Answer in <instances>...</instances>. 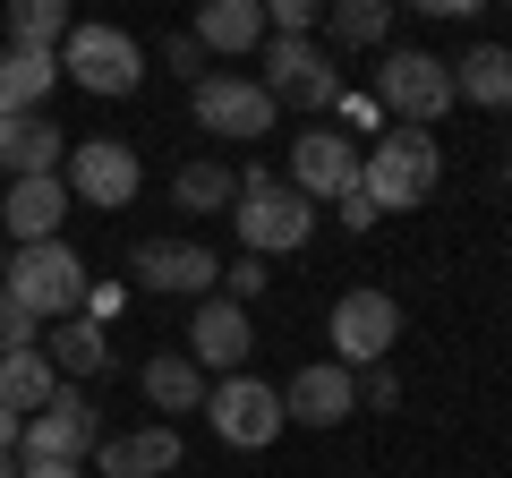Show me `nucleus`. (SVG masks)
Segmentation results:
<instances>
[{"label":"nucleus","mask_w":512,"mask_h":478,"mask_svg":"<svg viewBox=\"0 0 512 478\" xmlns=\"http://www.w3.org/2000/svg\"><path fill=\"white\" fill-rule=\"evenodd\" d=\"M231 231H239V257H299V248L316 239V205L299 197L291 180H274L265 163H248L239 171Z\"/></svg>","instance_id":"f257e3e1"},{"label":"nucleus","mask_w":512,"mask_h":478,"mask_svg":"<svg viewBox=\"0 0 512 478\" xmlns=\"http://www.w3.org/2000/svg\"><path fill=\"white\" fill-rule=\"evenodd\" d=\"M436 180H444V146L427 129H384L376 146L359 154V188H367L376 214H419V205L436 197Z\"/></svg>","instance_id":"f03ea898"},{"label":"nucleus","mask_w":512,"mask_h":478,"mask_svg":"<svg viewBox=\"0 0 512 478\" xmlns=\"http://www.w3.org/2000/svg\"><path fill=\"white\" fill-rule=\"evenodd\" d=\"M0 291L18 299L35 325H69L86 308V257H77L69 239H35V248H9V282Z\"/></svg>","instance_id":"7ed1b4c3"},{"label":"nucleus","mask_w":512,"mask_h":478,"mask_svg":"<svg viewBox=\"0 0 512 478\" xmlns=\"http://www.w3.org/2000/svg\"><path fill=\"white\" fill-rule=\"evenodd\" d=\"M265 77L256 86L274 94V111H333L342 103V60L325 52V43H308V35H265Z\"/></svg>","instance_id":"20e7f679"},{"label":"nucleus","mask_w":512,"mask_h":478,"mask_svg":"<svg viewBox=\"0 0 512 478\" xmlns=\"http://www.w3.org/2000/svg\"><path fill=\"white\" fill-rule=\"evenodd\" d=\"M376 103H384L393 129H436L444 111H453V60H436V52H384Z\"/></svg>","instance_id":"39448f33"},{"label":"nucleus","mask_w":512,"mask_h":478,"mask_svg":"<svg viewBox=\"0 0 512 478\" xmlns=\"http://www.w3.org/2000/svg\"><path fill=\"white\" fill-rule=\"evenodd\" d=\"M325 342H333V368H384L393 342H402V299L393 291H342L325 316Z\"/></svg>","instance_id":"423d86ee"},{"label":"nucleus","mask_w":512,"mask_h":478,"mask_svg":"<svg viewBox=\"0 0 512 478\" xmlns=\"http://www.w3.org/2000/svg\"><path fill=\"white\" fill-rule=\"evenodd\" d=\"M205 427H214L231 453H265V444L282 436V385H265V376H214L205 385Z\"/></svg>","instance_id":"0eeeda50"},{"label":"nucleus","mask_w":512,"mask_h":478,"mask_svg":"<svg viewBox=\"0 0 512 478\" xmlns=\"http://www.w3.org/2000/svg\"><path fill=\"white\" fill-rule=\"evenodd\" d=\"M60 188H69V205L120 214V205H137V188H146V163H137V146H120V137H77L69 163H60Z\"/></svg>","instance_id":"6e6552de"},{"label":"nucleus","mask_w":512,"mask_h":478,"mask_svg":"<svg viewBox=\"0 0 512 478\" xmlns=\"http://www.w3.org/2000/svg\"><path fill=\"white\" fill-rule=\"evenodd\" d=\"M188 111H197V129L205 137H222V146H256V137H274V94L256 86V77H231V69H214V77H197L188 86Z\"/></svg>","instance_id":"1a4fd4ad"},{"label":"nucleus","mask_w":512,"mask_h":478,"mask_svg":"<svg viewBox=\"0 0 512 478\" xmlns=\"http://www.w3.org/2000/svg\"><path fill=\"white\" fill-rule=\"evenodd\" d=\"M60 77L86 86V94H137L146 86V52H137V35H120V26H69Z\"/></svg>","instance_id":"9d476101"},{"label":"nucleus","mask_w":512,"mask_h":478,"mask_svg":"<svg viewBox=\"0 0 512 478\" xmlns=\"http://www.w3.org/2000/svg\"><path fill=\"white\" fill-rule=\"evenodd\" d=\"M128 274H137V291H154V299H214L222 291V257L197 248V239H146V248L128 257Z\"/></svg>","instance_id":"9b49d317"},{"label":"nucleus","mask_w":512,"mask_h":478,"mask_svg":"<svg viewBox=\"0 0 512 478\" xmlns=\"http://www.w3.org/2000/svg\"><path fill=\"white\" fill-rule=\"evenodd\" d=\"M94 444H103V419H94V402L77 385H60L52 402L18 427V461H86Z\"/></svg>","instance_id":"f8f14e48"},{"label":"nucleus","mask_w":512,"mask_h":478,"mask_svg":"<svg viewBox=\"0 0 512 478\" xmlns=\"http://www.w3.org/2000/svg\"><path fill=\"white\" fill-rule=\"evenodd\" d=\"M291 188L308 205H333L342 188H359V137L350 129H299L291 137Z\"/></svg>","instance_id":"ddd939ff"},{"label":"nucleus","mask_w":512,"mask_h":478,"mask_svg":"<svg viewBox=\"0 0 512 478\" xmlns=\"http://www.w3.org/2000/svg\"><path fill=\"white\" fill-rule=\"evenodd\" d=\"M248 350H256V325L248 308H231V299H197V316H188V359H197L205 376H248Z\"/></svg>","instance_id":"4468645a"},{"label":"nucleus","mask_w":512,"mask_h":478,"mask_svg":"<svg viewBox=\"0 0 512 478\" xmlns=\"http://www.w3.org/2000/svg\"><path fill=\"white\" fill-rule=\"evenodd\" d=\"M350 410H359V376L333 368V359L291 368V385H282V419H291V427H342Z\"/></svg>","instance_id":"2eb2a0df"},{"label":"nucleus","mask_w":512,"mask_h":478,"mask_svg":"<svg viewBox=\"0 0 512 478\" xmlns=\"http://www.w3.org/2000/svg\"><path fill=\"white\" fill-rule=\"evenodd\" d=\"M163 470H180V427H163V419L94 444V478H163Z\"/></svg>","instance_id":"dca6fc26"},{"label":"nucleus","mask_w":512,"mask_h":478,"mask_svg":"<svg viewBox=\"0 0 512 478\" xmlns=\"http://www.w3.org/2000/svg\"><path fill=\"white\" fill-rule=\"evenodd\" d=\"M0 222H9L18 248L60 239V222H69V188H60V180H9V188H0Z\"/></svg>","instance_id":"f3484780"},{"label":"nucleus","mask_w":512,"mask_h":478,"mask_svg":"<svg viewBox=\"0 0 512 478\" xmlns=\"http://www.w3.org/2000/svg\"><path fill=\"white\" fill-rule=\"evenodd\" d=\"M205 385H214V376H205L188 350H163V359H146V368H137V393H146V410H154L163 427L180 419V410H205Z\"/></svg>","instance_id":"a211bd4d"},{"label":"nucleus","mask_w":512,"mask_h":478,"mask_svg":"<svg viewBox=\"0 0 512 478\" xmlns=\"http://www.w3.org/2000/svg\"><path fill=\"white\" fill-rule=\"evenodd\" d=\"M60 163H69V137H60L43 111H26V120L0 129V171H9V180H60Z\"/></svg>","instance_id":"6ab92c4d"},{"label":"nucleus","mask_w":512,"mask_h":478,"mask_svg":"<svg viewBox=\"0 0 512 478\" xmlns=\"http://www.w3.org/2000/svg\"><path fill=\"white\" fill-rule=\"evenodd\" d=\"M188 35H197V52H205V60H239V52H265V9H256V0H205Z\"/></svg>","instance_id":"aec40b11"},{"label":"nucleus","mask_w":512,"mask_h":478,"mask_svg":"<svg viewBox=\"0 0 512 478\" xmlns=\"http://www.w3.org/2000/svg\"><path fill=\"white\" fill-rule=\"evenodd\" d=\"M453 103L512 111V43H470V52L453 60Z\"/></svg>","instance_id":"412c9836"},{"label":"nucleus","mask_w":512,"mask_h":478,"mask_svg":"<svg viewBox=\"0 0 512 478\" xmlns=\"http://www.w3.org/2000/svg\"><path fill=\"white\" fill-rule=\"evenodd\" d=\"M171 205L180 214H222V205H239V171L222 154H197V163L171 171Z\"/></svg>","instance_id":"4be33fe9"},{"label":"nucleus","mask_w":512,"mask_h":478,"mask_svg":"<svg viewBox=\"0 0 512 478\" xmlns=\"http://www.w3.org/2000/svg\"><path fill=\"white\" fill-rule=\"evenodd\" d=\"M52 86H60V52H0V103H9V120L43 111Z\"/></svg>","instance_id":"5701e85b"},{"label":"nucleus","mask_w":512,"mask_h":478,"mask_svg":"<svg viewBox=\"0 0 512 478\" xmlns=\"http://www.w3.org/2000/svg\"><path fill=\"white\" fill-rule=\"evenodd\" d=\"M52 393H60V376H52V359H43V350H0V410L35 419Z\"/></svg>","instance_id":"b1692460"},{"label":"nucleus","mask_w":512,"mask_h":478,"mask_svg":"<svg viewBox=\"0 0 512 478\" xmlns=\"http://www.w3.org/2000/svg\"><path fill=\"white\" fill-rule=\"evenodd\" d=\"M316 26L333 35L325 52H376V43L393 35V9H384V0H333V9H325Z\"/></svg>","instance_id":"393cba45"},{"label":"nucleus","mask_w":512,"mask_h":478,"mask_svg":"<svg viewBox=\"0 0 512 478\" xmlns=\"http://www.w3.org/2000/svg\"><path fill=\"white\" fill-rule=\"evenodd\" d=\"M43 359H52V376H103L111 368V342H103L94 316H69V325L43 342Z\"/></svg>","instance_id":"a878e982"},{"label":"nucleus","mask_w":512,"mask_h":478,"mask_svg":"<svg viewBox=\"0 0 512 478\" xmlns=\"http://www.w3.org/2000/svg\"><path fill=\"white\" fill-rule=\"evenodd\" d=\"M69 0H18L9 9V52H60L69 43Z\"/></svg>","instance_id":"bb28decb"},{"label":"nucleus","mask_w":512,"mask_h":478,"mask_svg":"<svg viewBox=\"0 0 512 478\" xmlns=\"http://www.w3.org/2000/svg\"><path fill=\"white\" fill-rule=\"evenodd\" d=\"M265 282H274V274H265V257H231V265H222V299H231V308L265 299Z\"/></svg>","instance_id":"cd10ccee"},{"label":"nucleus","mask_w":512,"mask_h":478,"mask_svg":"<svg viewBox=\"0 0 512 478\" xmlns=\"http://www.w3.org/2000/svg\"><path fill=\"white\" fill-rule=\"evenodd\" d=\"M0 350H43V325H35L9 291H0Z\"/></svg>","instance_id":"c85d7f7f"},{"label":"nucleus","mask_w":512,"mask_h":478,"mask_svg":"<svg viewBox=\"0 0 512 478\" xmlns=\"http://www.w3.org/2000/svg\"><path fill=\"white\" fill-rule=\"evenodd\" d=\"M316 18H325L316 0H265V35H308Z\"/></svg>","instance_id":"c756f323"},{"label":"nucleus","mask_w":512,"mask_h":478,"mask_svg":"<svg viewBox=\"0 0 512 478\" xmlns=\"http://www.w3.org/2000/svg\"><path fill=\"white\" fill-rule=\"evenodd\" d=\"M333 214H342V231H350V239H359V231H376V222H384L376 205H367V188H342V197H333Z\"/></svg>","instance_id":"7c9ffc66"},{"label":"nucleus","mask_w":512,"mask_h":478,"mask_svg":"<svg viewBox=\"0 0 512 478\" xmlns=\"http://www.w3.org/2000/svg\"><path fill=\"white\" fill-rule=\"evenodd\" d=\"M163 60H171L180 77H188V86H197V77H214V60L197 52V35H171V43H163Z\"/></svg>","instance_id":"2f4dec72"},{"label":"nucleus","mask_w":512,"mask_h":478,"mask_svg":"<svg viewBox=\"0 0 512 478\" xmlns=\"http://www.w3.org/2000/svg\"><path fill=\"white\" fill-rule=\"evenodd\" d=\"M333 111H342L350 129H384V103H376V94H350L342 86V103H333Z\"/></svg>","instance_id":"473e14b6"},{"label":"nucleus","mask_w":512,"mask_h":478,"mask_svg":"<svg viewBox=\"0 0 512 478\" xmlns=\"http://www.w3.org/2000/svg\"><path fill=\"white\" fill-rule=\"evenodd\" d=\"M359 402H367V410H393V402H402V376H393V368H367Z\"/></svg>","instance_id":"72a5a7b5"},{"label":"nucleus","mask_w":512,"mask_h":478,"mask_svg":"<svg viewBox=\"0 0 512 478\" xmlns=\"http://www.w3.org/2000/svg\"><path fill=\"white\" fill-rule=\"evenodd\" d=\"M18 478H86V461H18Z\"/></svg>","instance_id":"f704fd0d"},{"label":"nucleus","mask_w":512,"mask_h":478,"mask_svg":"<svg viewBox=\"0 0 512 478\" xmlns=\"http://www.w3.org/2000/svg\"><path fill=\"white\" fill-rule=\"evenodd\" d=\"M18 427H26L18 410H0V453H18Z\"/></svg>","instance_id":"c9c22d12"},{"label":"nucleus","mask_w":512,"mask_h":478,"mask_svg":"<svg viewBox=\"0 0 512 478\" xmlns=\"http://www.w3.org/2000/svg\"><path fill=\"white\" fill-rule=\"evenodd\" d=\"M0 478H18V453H0Z\"/></svg>","instance_id":"e433bc0d"},{"label":"nucleus","mask_w":512,"mask_h":478,"mask_svg":"<svg viewBox=\"0 0 512 478\" xmlns=\"http://www.w3.org/2000/svg\"><path fill=\"white\" fill-rule=\"evenodd\" d=\"M0 282H9V248H0Z\"/></svg>","instance_id":"4c0bfd02"},{"label":"nucleus","mask_w":512,"mask_h":478,"mask_svg":"<svg viewBox=\"0 0 512 478\" xmlns=\"http://www.w3.org/2000/svg\"><path fill=\"white\" fill-rule=\"evenodd\" d=\"M504 197H512V163H504Z\"/></svg>","instance_id":"58836bf2"},{"label":"nucleus","mask_w":512,"mask_h":478,"mask_svg":"<svg viewBox=\"0 0 512 478\" xmlns=\"http://www.w3.org/2000/svg\"><path fill=\"white\" fill-rule=\"evenodd\" d=\"M0 129H9V103H0Z\"/></svg>","instance_id":"ea45409f"}]
</instances>
